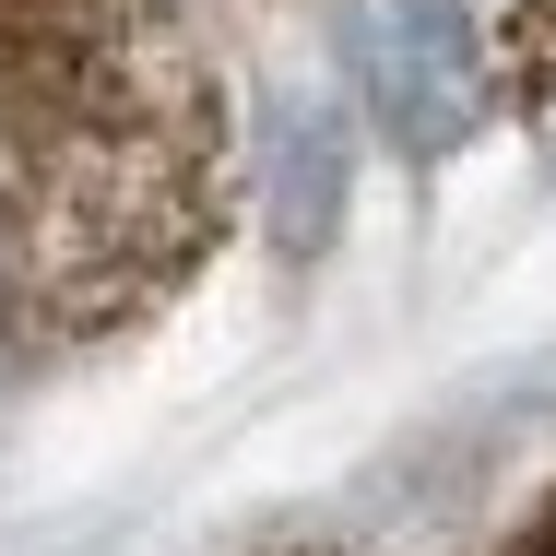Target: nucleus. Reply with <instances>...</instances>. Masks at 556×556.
<instances>
[{"mask_svg":"<svg viewBox=\"0 0 556 556\" xmlns=\"http://www.w3.org/2000/svg\"><path fill=\"white\" fill-rule=\"evenodd\" d=\"M497 96V60L462 0H367V108L403 154H462Z\"/></svg>","mask_w":556,"mask_h":556,"instance_id":"nucleus-2","label":"nucleus"},{"mask_svg":"<svg viewBox=\"0 0 556 556\" xmlns=\"http://www.w3.org/2000/svg\"><path fill=\"white\" fill-rule=\"evenodd\" d=\"M225 225L214 72L154 0H0V285L72 343L154 308Z\"/></svg>","mask_w":556,"mask_h":556,"instance_id":"nucleus-1","label":"nucleus"},{"mask_svg":"<svg viewBox=\"0 0 556 556\" xmlns=\"http://www.w3.org/2000/svg\"><path fill=\"white\" fill-rule=\"evenodd\" d=\"M509 556H556V497L533 509V521H521V545H509Z\"/></svg>","mask_w":556,"mask_h":556,"instance_id":"nucleus-4","label":"nucleus"},{"mask_svg":"<svg viewBox=\"0 0 556 556\" xmlns=\"http://www.w3.org/2000/svg\"><path fill=\"white\" fill-rule=\"evenodd\" d=\"M521 36H533V48H521V72H533V84H556V0H533V12H521Z\"/></svg>","mask_w":556,"mask_h":556,"instance_id":"nucleus-3","label":"nucleus"},{"mask_svg":"<svg viewBox=\"0 0 556 556\" xmlns=\"http://www.w3.org/2000/svg\"><path fill=\"white\" fill-rule=\"evenodd\" d=\"M12 355H24V332H12V285H0V367H12Z\"/></svg>","mask_w":556,"mask_h":556,"instance_id":"nucleus-5","label":"nucleus"}]
</instances>
